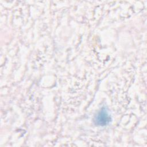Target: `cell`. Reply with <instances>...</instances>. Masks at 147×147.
Returning <instances> with one entry per match:
<instances>
[{
  "instance_id": "6da1fadb",
  "label": "cell",
  "mask_w": 147,
  "mask_h": 147,
  "mask_svg": "<svg viewBox=\"0 0 147 147\" xmlns=\"http://www.w3.org/2000/svg\"><path fill=\"white\" fill-rule=\"evenodd\" d=\"M110 116L107 111L105 109L100 110L96 115L95 121L97 125L100 126H104L109 123L110 122Z\"/></svg>"
}]
</instances>
